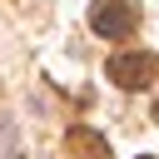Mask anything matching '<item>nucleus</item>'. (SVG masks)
<instances>
[{
	"label": "nucleus",
	"mask_w": 159,
	"mask_h": 159,
	"mask_svg": "<svg viewBox=\"0 0 159 159\" xmlns=\"http://www.w3.org/2000/svg\"><path fill=\"white\" fill-rule=\"evenodd\" d=\"M70 144H75V149H84L89 159H109V149H104V139H99L94 129H70Z\"/></svg>",
	"instance_id": "3"
},
{
	"label": "nucleus",
	"mask_w": 159,
	"mask_h": 159,
	"mask_svg": "<svg viewBox=\"0 0 159 159\" xmlns=\"http://www.w3.org/2000/svg\"><path fill=\"white\" fill-rule=\"evenodd\" d=\"M89 25H94L99 35H109V40H119V35L134 30V5H129V0H104V5H94Z\"/></svg>",
	"instance_id": "2"
},
{
	"label": "nucleus",
	"mask_w": 159,
	"mask_h": 159,
	"mask_svg": "<svg viewBox=\"0 0 159 159\" xmlns=\"http://www.w3.org/2000/svg\"><path fill=\"white\" fill-rule=\"evenodd\" d=\"M154 75H159V60H154L149 50H124V55L109 60V80L124 84V89H144Z\"/></svg>",
	"instance_id": "1"
},
{
	"label": "nucleus",
	"mask_w": 159,
	"mask_h": 159,
	"mask_svg": "<svg viewBox=\"0 0 159 159\" xmlns=\"http://www.w3.org/2000/svg\"><path fill=\"white\" fill-rule=\"evenodd\" d=\"M154 119H159V104H154Z\"/></svg>",
	"instance_id": "4"
}]
</instances>
